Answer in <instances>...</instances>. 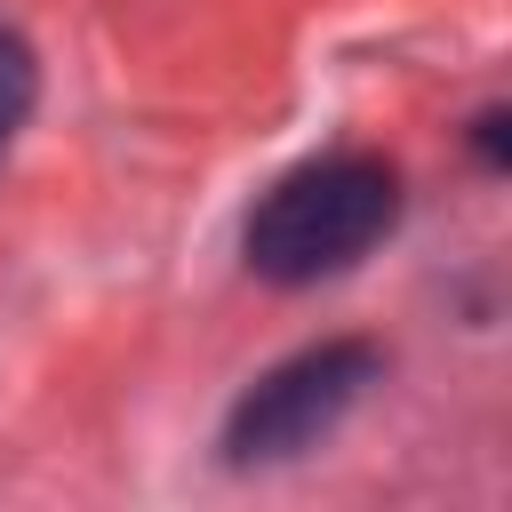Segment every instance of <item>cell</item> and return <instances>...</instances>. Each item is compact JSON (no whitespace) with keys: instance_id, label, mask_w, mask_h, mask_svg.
I'll use <instances>...</instances> for the list:
<instances>
[{"instance_id":"obj_1","label":"cell","mask_w":512,"mask_h":512,"mask_svg":"<svg viewBox=\"0 0 512 512\" xmlns=\"http://www.w3.org/2000/svg\"><path fill=\"white\" fill-rule=\"evenodd\" d=\"M400 216V176L376 152H328L288 168L248 216V264L280 288L352 272Z\"/></svg>"},{"instance_id":"obj_2","label":"cell","mask_w":512,"mask_h":512,"mask_svg":"<svg viewBox=\"0 0 512 512\" xmlns=\"http://www.w3.org/2000/svg\"><path fill=\"white\" fill-rule=\"evenodd\" d=\"M376 384V352L368 344H312L296 360H280L224 424V456L232 464H280L296 448H312L320 432L344 424V408Z\"/></svg>"},{"instance_id":"obj_3","label":"cell","mask_w":512,"mask_h":512,"mask_svg":"<svg viewBox=\"0 0 512 512\" xmlns=\"http://www.w3.org/2000/svg\"><path fill=\"white\" fill-rule=\"evenodd\" d=\"M32 96H40V72H32V48L16 32H0V152L16 144V128L32 120Z\"/></svg>"}]
</instances>
